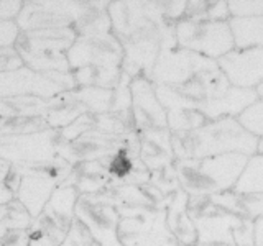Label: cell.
<instances>
[{
  "label": "cell",
  "instance_id": "1",
  "mask_svg": "<svg viewBox=\"0 0 263 246\" xmlns=\"http://www.w3.org/2000/svg\"><path fill=\"white\" fill-rule=\"evenodd\" d=\"M66 57L76 87L115 89L122 79L123 48L114 33L78 36Z\"/></svg>",
  "mask_w": 263,
  "mask_h": 246
},
{
  "label": "cell",
  "instance_id": "2",
  "mask_svg": "<svg viewBox=\"0 0 263 246\" xmlns=\"http://www.w3.org/2000/svg\"><path fill=\"white\" fill-rule=\"evenodd\" d=\"M171 148L179 161L227 153L253 156L258 150V138L247 131L237 118H220L204 123L193 131L173 133Z\"/></svg>",
  "mask_w": 263,
  "mask_h": 246
},
{
  "label": "cell",
  "instance_id": "3",
  "mask_svg": "<svg viewBox=\"0 0 263 246\" xmlns=\"http://www.w3.org/2000/svg\"><path fill=\"white\" fill-rule=\"evenodd\" d=\"M250 156L227 153L202 159H183L176 164L175 174L184 192L194 197L214 195L234 189Z\"/></svg>",
  "mask_w": 263,
  "mask_h": 246
},
{
  "label": "cell",
  "instance_id": "4",
  "mask_svg": "<svg viewBox=\"0 0 263 246\" xmlns=\"http://www.w3.org/2000/svg\"><path fill=\"white\" fill-rule=\"evenodd\" d=\"M16 169L20 172V182L15 192V200L22 203V207L35 220L45 209L51 194L68 179L72 166L56 156L53 159Z\"/></svg>",
  "mask_w": 263,
  "mask_h": 246
},
{
  "label": "cell",
  "instance_id": "5",
  "mask_svg": "<svg viewBox=\"0 0 263 246\" xmlns=\"http://www.w3.org/2000/svg\"><path fill=\"white\" fill-rule=\"evenodd\" d=\"M175 41L181 49L217 61L235 49L229 22H212L199 13L176 23Z\"/></svg>",
  "mask_w": 263,
  "mask_h": 246
},
{
  "label": "cell",
  "instance_id": "6",
  "mask_svg": "<svg viewBox=\"0 0 263 246\" xmlns=\"http://www.w3.org/2000/svg\"><path fill=\"white\" fill-rule=\"evenodd\" d=\"M79 192L69 184H61L51 194L45 209L31 221L28 246H61L74 221Z\"/></svg>",
  "mask_w": 263,
  "mask_h": 246
},
{
  "label": "cell",
  "instance_id": "7",
  "mask_svg": "<svg viewBox=\"0 0 263 246\" xmlns=\"http://www.w3.org/2000/svg\"><path fill=\"white\" fill-rule=\"evenodd\" d=\"M72 89H76V82L71 72H35L27 66L0 72V98L38 97L49 100Z\"/></svg>",
  "mask_w": 263,
  "mask_h": 246
},
{
  "label": "cell",
  "instance_id": "8",
  "mask_svg": "<svg viewBox=\"0 0 263 246\" xmlns=\"http://www.w3.org/2000/svg\"><path fill=\"white\" fill-rule=\"evenodd\" d=\"M74 218L84 225L101 246L119 243V210L109 191L97 194H81L74 207Z\"/></svg>",
  "mask_w": 263,
  "mask_h": 246
},
{
  "label": "cell",
  "instance_id": "9",
  "mask_svg": "<svg viewBox=\"0 0 263 246\" xmlns=\"http://www.w3.org/2000/svg\"><path fill=\"white\" fill-rule=\"evenodd\" d=\"M60 143V130L53 128L28 135L2 136L0 138V158L15 168L43 162L56 158Z\"/></svg>",
  "mask_w": 263,
  "mask_h": 246
},
{
  "label": "cell",
  "instance_id": "10",
  "mask_svg": "<svg viewBox=\"0 0 263 246\" xmlns=\"http://www.w3.org/2000/svg\"><path fill=\"white\" fill-rule=\"evenodd\" d=\"M84 7L81 2H23L15 22L20 31L74 28Z\"/></svg>",
  "mask_w": 263,
  "mask_h": 246
},
{
  "label": "cell",
  "instance_id": "11",
  "mask_svg": "<svg viewBox=\"0 0 263 246\" xmlns=\"http://www.w3.org/2000/svg\"><path fill=\"white\" fill-rule=\"evenodd\" d=\"M132 118L140 133L168 127L166 112L155 92V86L145 76H137L130 82Z\"/></svg>",
  "mask_w": 263,
  "mask_h": 246
},
{
  "label": "cell",
  "instance_id": "12",
  "mask_svg": "<svg viewBox=\"0 0 263 246\" xmlns=\"http://www.w3.org/2000/svg\"><path fill=\"white\" fill-rule=\"evenodd\" d=\"M229 84L240 89H255L263 84V48L234 49L217 59Z\"/></svg>",
  "mask_w": 263,
  "mask_h": 246
},
{
  "label": "cell",
  "instance_id": "13",
  "mask_svg": "<svg viewBox=\"0 0 263 246\" xmlns=\"http://www.w3.org/2000/svg\"><path fill=\"white\" fill-rule=\"evenodd\" d=\"M258 100V95L253 89H240L230 86L217 97L209 98L199 104V110L205 120H220V118H238L243 110Z\"/></svg>",
  "mask_w": 263,
  "mask_h": 246
},
{
  "label": "cell",
  "instance_id": "14",
  "mask_svg": "<svg viewBox=\"0 0 263 246\" xmlns=\"http://www.w3.org/2000/svg\"><path fill=\"white\" fill-rule=\"evenodd\" d=\"M243 217L230 215V213H201L194 215L197 243L196 244H226L234 246V230L240 225Z\"/></svg>",
  "mask_w": 263,
  "mask_h": 246
},
{
  "label": "cell",
  "instance_id": "15",
  "mask_svg": "<svg viewBox=\"0 0 263 246\" xmlns=\"http://www.w3.org/2000/svg\"><path fill=\"white\" fill-rule=\"evenodd\" d=\"M109 158L79 162L72 166L71 174L64 180V184L72 186L79 192V195L107 191L109 184L112 182L109 172Z\"/></svg>",
  "mask_w": 263,
  "mask_h": 246
},
{
  "label": "cell",
  "instance_id": "16",
  "mask_svg": "<svg viewBox=\"0 0 263 246\" xmlns=\"http://www.w3.org/2000/svg\"><path fill=\"white\" fill-rule=\"evenodd\" d=\"M138 158L146 168L161 169L168 166L173 158L171 135L166 133V128L143 131L138 139Z\"/></svg>",
  "mask_w": 263,
  "mask_h": 246
},
{
  "label": "cell",
  "instance_id": "17",
  "mask_svg": "<svg viewBox=\"0 0 263 246\" xmlns=\"http://www.w3.org/2000/svg\"><path fill=\"white\" fill-rule=\"evenodd\" d=\"M235 49L263 48V16L252 18H230Z\"/></svg>",
  "mask_w": 263,
  "mask_h": 246
},
{
  "label": "cell",
  "instance_id": "18",
  "mask_svg": "<svg viewBox=\"0 0 263 246\" xmlns=\"http://www.w3.org/2000/svg\"><path fill=\"white\" fill-rule=\"evenodd\" d=\"M237 195L263 194V154L255 153L247 161L242 174L238 176L232 189Z\"/></svg>",
  "mask_w": 263,
  "mask_h": 246
},
{
  "label": "cell",
  "instance_id": "19",
  "mask_svg": "<svg viewBox=\"0 0 263 246\" xmlns=\"http://www.w3.org/2000/svg\"><path fill=\"white\" fill-rule=\"evenodd\" d=\"M31 221L33 218L30 217V213L16 200L0 207V232L8 228H30Z\"/></svg>",
  "mask_w": 263,
  "mask_h": 246
},
{
  "label": "cell",
  "instance_id": "20",
  "mask_svg": "<svg viewBox=\"0 0 263 246\" xmlns=\"http://www.w3.org/2000/svg\"><path fill=\"white\" fill-rule=\"evenodd\" d=\"M238 123L258 139L263 138V100L258 98L249 109L238 115Z\"/></svg>",
  "mask_w": 263,
  "mask_h": 246
},
{
  "label": "cell",
  "instance_id": "21",
  "mask_svg": "<svg viewBox=\"0 0 263 246\" xmlns=\"http://www.w3.org/2000/svg\"><path fill=\"white\" fill-rule=\"evenodd\" d=\"M230 18H252L263 16V2H227Z\"/></svg>",
  "mask_w": 263,
  "mask_h": 246
},
{
  "label": "cell",
  "instance_id": "22",
  "mask_svg": "<svg viewBox=\"0 0 263 246\" xmlns=\"http://www.w3.org/2000/svg\"><path fill=\"white\" fill-rule=\"evenodd\" d=\"M30 228H8L0 232V246H28Z\"/></svg>",
  "mask_w": 263,
  "mask_h": 246
},
{
  "label": "cell",
  "instance_id": "23",
  "mask_svg": "<svg viewBox=\"0 0 263 246\" xmlns=\"http://www.w3.org/2000/svg\"><path fill=\"white\" fill-rule=\"evenodd\" d=\"M23 68V61L15 46L0 48V72H8Z\"/></svg>",
  "mask_w": 263,
  "mask_h": 246
},
{
  "label": "cell",
  "instance_id": "24",
  "mask_svg": "<svg viewBox=\"0 0 263 246\" xmlns=\"http://www.w3.org/2000/svg\"><path fill=\"white\" fill-rule=\"evenodd\" d=\"M20 35V28L15 20L0 22V48L15 46Z\"/></svg>",
  "mask_w": 263,
  "mask_h": 246
},
{
  "label": "cell",
  "instance_id": "25",
  "mask_svg": "<svg viewBox=\"0 0 263 246\" xmlns=\"http://www.w3.org/2000/svg\"><path fill=\"white\" fill-rule=\"evenodd\" d=\"M23 2L20 0H4L0 2V22H8V20H16L20 10H22Z\"/></svg>",
  "mask_w": 263,
  "mask_h": 246
},
{
  "label": "cell",
  "instance_id": "26",
  "mask_svg": "<svg viewBox=\"0 0 263 246\" xmlns=\"http://www.w3.org/2000/svg\"><path fill=\"white\" fill-rule=\"evenodd\" d=\"M253 243L255 246H263V215L253 221Z\"/></svg>",
  "mask_w": 263,
  "mask_h": 246
},
{
  "label": "cell",
  "instance_id": "27",
  "mask_svg": "<svg viewBox=\"0 0 263 246\" xmlns=\"http://www.w3.org/2000/svg\"><path fill=\"white\" fill-rule=\"evenodd\" d=\"M12 200H15V192L7 186V182L4 180V182H0V207L10 203Z\"/></svg>",
  "mask_w": 263,
  "mask_h": 246
},
{
  "label": "cell",
  "instance_id": "28",
  "mask_svg": "<svg viewBox=\"0 0 263 246\" xmlns=\"http://www.w3.org/2000/svg\"><path fill=\"white\" fill-rule=\"evenodd\" d=\"M10 169H12V164L0 158V182H4V180L7 179V176H8V172H10Z\"/></svg>",
  "mask_w": 263,
  "mask_h": 246
},
{
  "label": "cell",
  "instance_id": "29",
  "mask_svg": "<svg viewBox=\"0 0 263 246\" xmlns=\"http://www.w3.org/2000/svg\"><path fill=\"white\" fill-rule=\"evenodd\" d=\"M253 90H255V92H257L258 98H261V100H263V84H260L258 87H255Z\"/></svg>",
  "mask_w": 263,
  "mask_h": 246
},
{
  "label": "cell",
  "instance_id": "30",
  "mask_svg": "<svg viewBox=\"0 0 263 246\" xmlns=\"http://www.w3.org/2000/svg\"><path fill=\"white\" fill-rule=\"evenodd\" d=\"M257 153L263 154V138H260V139H258V150H257Z\"/></svg>",
  "mask_w": 263,
  "mask_h": 246
},
{
  "label": "cell",
  "instance_id": "31",
  "mask_svg": "<svg viewBox=\"0 0 263 246\" xmlns=\"http://www.w3.org/2000/svg\"><path fill=\"white\" fill-rule=\"evenodd\" d=\"M196 246H226V244H196Z\"/></svg>",
  "mask_w": 263,
  "mask_h": 246
},
{
  "label": "cell",
  "instance_id": "32",
  "mask_svg": "<svg viewBox=\"0 0 263 246\" xmlns=\"http://www.w3.org/2000/svg\"><path fill=\"white\" fill-rule=\"evenodd\" d=\"M110 246H123V244H120V243H115V244H110Z\"/></svg>",
  "mask_w": 263,
  "mask_h": 246
}]
</instances>
